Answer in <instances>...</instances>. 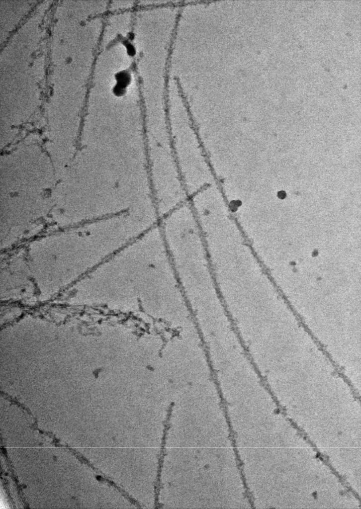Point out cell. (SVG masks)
Returning a JSON list of instances; mask_svg holds the SVG:
<instances>
[{
	"label": "cell",
	"mask_w": 361,
	"mask_h": 509,
	"mask_svg": "<svg viewBox=\"0 0 361 509\" xmlns=\"http://www.w3.org/2000/svg\"><path fill=\"white\" fill-rule=\"evenodd\" d=\"M173 405L169 407L168 410L167 416L165 421L164 422V429H163V435L162 439V443L161 446V450L159 455L158 459V467L157 470V475L156 478V482L155 484V508L159 509L160 508V504L159 503V497L160 489L162 488L161 485V473L162 471V468L163 466V461L164 456L166 455L165 453V446L166 443V439L168 431L170 427V419L172 415Z\"/></svg>",
	"instance_id": "6da1fadb"
}]
</instances>
